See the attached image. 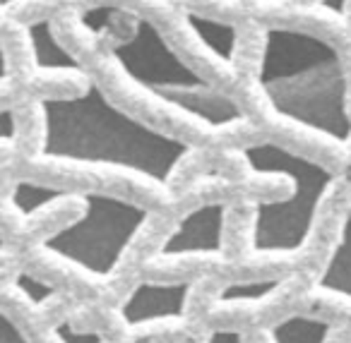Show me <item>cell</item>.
I'll list each match as a JSON object with an SVG mask.
<instances>
[{
  "mask_svg": "<svg viewBox=\"0 0 351 343\" xmlns=\"http://www.w3.org/2000/svg\"><path fill=\"white\" fill-rule=\"evenodd\" d=\"M77 190H65V188H53V185L34 183V180H17L10 190V207L15 209V214L20 218H32L44 209L56 207L58 202L65 199H75Z\"/></svg>",
  "mask_w": 351,
  "mask_h": 343,
  "instance_id": "obj_13",
  "label": "cell"
},
{
  "mask_svg": "<svg viewBox=\"0 0 351 343\" xmlns=\"http://www.w3.org/2000/svg\"><path fill=\"white\" fill-rule=\"evenodd\" d=\"M313 290L325 298L346 300V303L351 300V209L341 216L337 238L317 271Z\"/></svg>",
  "mask_w": 351,
  "mask_h": 343,
  "instance_id": "obj_8",
  "label": "cell"
},
{
  "mask_svg": "<svg viewBox=\"0 0 351 343\" xmlns=\"http://www.w3.org/2000/svg\"><path fill=\"white\" fill-rule=\"evenodd\" d=\"M12 285H15L17 293H20L27 303L34 305V307H44L46 303H51V300L58 295L56 285L46 283L44 279L29 274V271H17L15 279H12Z\"/></svg>",
  "mask_w": 351,
  "mask_h": 343,
  "instance_id": "obj_14",
  "label": "cell"
},
{
  "mask_svg": "<svg viewBox=\"0 0 351 343\" xmlns=\"http://www.w3.org/2000/svg\"><path fill=\"white\" fill-rule=\"evenodd\" d=\"M36 108L41 116L36 154L46 164L108 170L166 188L193 154L188 142L116 106L94 79L75 94H46Z\"/></svg>",
  "mask_w": 351,
  "mask_h": 343,
  "instance_id": "obj_1",
  "label": "cell"
},
{
  "mask_svg": "<svg viewBox=\"0 0 351 343\" xmlns=\"http://www.w3.org/2000/svg\"><path fill=\"white\" fill-rule=\"evenodd\" d=\"M253 173L279 175L289 183L277 199L250 204L248 250L255 257H291L308 245L327 197L335 190V173L272 140L248 142L239 149Z\"/></svg>",
  "mask_w": 351,
  "mask_h": 343,
  "instance_id": "obj_3",
  "label": "cell"
},
{
  "mask_svg": "<svg viewBox=\"0 0 351 343\" xmlns=\"http://www.w3.org/2000/svg\"><path fill=\"white\" fill-rule=\"evenodd\" d=\"M226 216L229 204L212 199L188 209L173 223L156 250V262H181V259H217L224 257Z\"/></svg>",
  "mask_w": 351,
  "mask_h": 343,
  "instance_id": "obj_6",
  "label": "cell"
},
{
  "mask_svg": "<svg viewBox=\"0 0 351 343\" xmlns=\"http://www.w3.org/2000/svg\"><path fill=\"white\" fill-rule=\"evenodd\" d=\"M289 283H291V276L289 274L231 281V283L221 285L217 290L212 303H215V307H253V305H263L267 300L277 298Z\"/></svg>",
  "mask_w": 351,
  "mask_h": 343,
  "instance_id": "obj_11",
  "label": "cell"
},
{
  "mask_svg": "<svg viewBox=\"0 0 351 343\" xmlns=\"http://www.w3.org/2000/svg\"><path fill=\"white\" fill-rule=\"evenodd\" d=\"M17 132H20L17 116H15V111L5 103L3 111H0V135H3V144H12L15 137H17Z\"/></svg>",
  "mask_w": 351,
  "mask_h": 343,
  "instance_id": "obj_17",
  "label": "cell"
},
{
  "mask_svg": "<svg viewBox=\"0 0 351 343\" xmlns=\"http://www.w3.org/2000/svg\"><path fill=\"white\" fill-rule=\"evenodd\" d=\"M267 3H277V0H267Z\"/></svg>",
  "mask_w": 351,
  "mask_h": 343,
  "instance_id": "obj_20",
  "label": "cell"
},
{
  "mask_svg": "<svg viewBox=\"0 0 351 343\" xmlns=\"http://www.w3.org/2000/svg\"><path fill=\"white\" fill-rule=\"evenodd\" d=\"M332 333L335 322L303 312L287 314L267 329L272 343H330Z\"/></svg>",
  "mask_w": 351,
  "mask_h": 343,
  "instance_id": "obj_12",
  "label": "cell"
},
{
  "mask_svg": "<svg viewBox=\"0 0 351 343\" xmlns=\"http://www.w3.org/2000/svg\"><path fill=\"white\" fill-rule=\"evenodd\" d=\"M0 343H32L8 307H3V314H0Z\"/></svg>",
  "mask_w": 351,
  "mask_h": 343,
  "instance_id": "obj_16",
  "label": "cell"
},
{
  "mask_svg": "<svg viewBox=\"0 0 351 343\" xmlns=\"http://www.w3.org/2000/svg\"><path fill=\"white\" fill-rule=\"evenodd\" d=\"M111 60L145 94L205 127L243 123L241 106L197 73L152 20L130 12V34L111 46Z\"/></svg>",
  "mask_w": 351,
  "mask_h": 343,
  "instance_id": "obj_4",
  "label": "cell"
},
{
  "mask_svg": "<svg viewBox=\"0 0 351 343\" xmlns=\"http://www.w3.org/2000/svg\"><path fill=\"white\" fill-rule=\"evenodd\" d=\"M181 20L193 31V36L210 53H215V58L219 63H231L236 58V51H239V29L234 25H229L224 20H217V17H210L205 12L191 10V8H183Z\"/></svg>",
  "mask_w": 351,
  "mask_h": 343,
  "instance_id": "obj_10",
  "label": "cell"
},
{
  "mask_svg": "<svg viewBox=\"0 0 351 343\" xmlns=\"http://www.w3.org/2000/svg\"><path fill=\"white\" fill-rule=\"evenodd\" d=\"M200 279L154 281L145 279L135 283L118 305V317L128 329L164 327L186 319L188 305Z\"/></svg>",
  "mask_w": 351,
  "mask_h": 343,
  "instance_id": "obj_7",
  "label": "cell"
},
{
  "mask_svg": "<svg viewBox=\"0 0 351 343\" xmlns=\"http://www.w3.org/2000/svg\"><path fill=\"white\" fill-rule=\"evenodd\" d=\"M255 77L279 118L337 144L351 140L346 68L330 39L298 27L269 25Z\"/></svg>",
  "mask_w": 351,
  "mask_h": 343,
  "instance_id": "obj_2",
  "label": "cell"
},
{
  "mask_svg": "<svg viewBox=\"0 0 351 343\" xmlns=\"http://www.w3.org/2000/svg\"><path fill=\"white\" fill-rule=\"evenodd\" d=\"M15 3H22V0H0V5H3V10H10Z\"/></svg>",
  "mask_w": 351,
  "mask_h": 343,
  "instance_id": "obj_19",
  "label": "cell"
},
{
  "mask_svg": "<svg viewBox=\"0 0 351 343\" xmlns=\"http://www.w3.org/2000/svg\"><path fill=\"white\" fill-rule=\"evenodd\" d=\"M75 199L80 202L77 218L46 233L39 250L89 279L104 281L116 274L130 245L145 231L149 209L99 190H77Z\"/></svg>",
  "mask_w": 351,
  "mask_h": 343,
  "instance_id": "obj_5",
  "label": "cell"
},
{
  "mask_svg": "<svg viewBox=\"0 0 351 343\" xmlns=\"http://www.w3.org/2000/svg\"><path fill=\"white\" fill-rule=\"evenodd\" d=\"M56 343H106L101 331H87V329L75 327L70 319H63L53 327Z\"/></svg>",
  "mask_w": 351,
  "mask_h": 343,
  "instance_id": "obj_15",
  "label": "cell"
},
{
  "mask_svg": "<svg viewBox=\"0 0 351 343\" xmlns=\"http://www.w3.org/2000/svg\"><path fill=\"white\" fill-rule=\"evenodd\" d=\"M205 343H245V336L241 329L221 327V329H212V331L207 333Z\"/></svg>",
  "mask_w": 351,
  "mask_h": 343,
  "instance_id": "obj_18",
  "label": "cell"
},
{
  "mask_svg": "<svg viewBox=\"0 0 351 343\" xmlns=\"http://www.w3.org/2000/svg\"><path fill=\"white\" fill-rule=\"evenodd\" d=\"M27 44L32 51V60L39 73H75L82 75L80 60L63 46L56 36L51 17H36L25 25Z\"/></svg>",
  "mask_w": 351,
  "mask_h": 343,
  "instance_id": "obj_9",
  "label": "cell"
}]
</instances>
